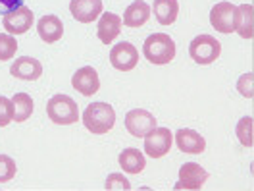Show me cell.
Here are the masks:
<instances>
[{
    "instance_id": "1",
    "label": "cell",
    "mask_w": 254,
    "mask_h": 191,
    "mask_svg": "<svg viewBox=\"0 0 254 191\" xmlns=\"http://www.w3.org/2000/svg\"><path fill=\"white\" fill-rule=\"evenodd\" d=\"M83 124L91 133L104 135L116 124V110L108 102H93L83 112Z\"/></svg>"
},
{
    "instance_id": "2",
    "label": "cell",
    "mask_w": 254,
    "mask_h": 191,
    "mask_svg": "<svg viewBox=\"0 0 254 191\" xmlns=\"http://www.w3.org/2000/svg\"><path fill=\"white\" fill-rule=\"evenodd\" d=\"M143 54L148 62L156 64V66L170 64L175 58L174 39L170 35H166V33H152L144 41Z\"/></svg>"
},
{
    "instance_id": "3",
    "label": "cell",
    "mask_w": 254,
    "mask_h": 191,
    "mask_svg": "<svg viewBox=\"0 0 254 191\" xmlns=\"http://www.w3.org/2000/svg\"><path fill=\"white\" fill-rule=\"evenodd\" d=\"M48 118L58 126H69L77 124L79 120V108L77 102L67 95H54L47 104Z\"/></svg>"
},
{
    "instance_id": "4",
    "label": "cell",
    "mask_w": 254,
    "mask_h": 191,
    "mask_svg": "<svg viewBox=\"0 0 254 191\" xmlns=\"http://www.w3.org/2000/svg\"><path fill=\"white\" fill-rule=\"evenodd\" d=\"M220 52H222V45L212 35H198V37H194L190 41L189 45V56L196 64L216 62Z\"/></svg>"
},
{
    "instance_id": "5",
    "label": "cell",
    "mask_w": 254,
    "mask_h": 191,
    "mask_svg": "<svg viewBox=\"0 0 254 191\" xmlns=\"http://www.w3.org/2000/svg\"><path fill=\"white\" fill-rule=\"evenodd\" d=\"M210 23L216 31L233 33L239 23V8L231 2H218L210 10Z\"/></svg>"
},
{
    "instance_id": "6",
    "label": "cell",
    "mask_w": 254,
    "mask_h": 191,
    "mask_svg": "<svg viewBox=\"0 0 254 191\" xmlns=\"http://www.w3.org/2000/svg\"><path fill=\"white\" fill-rule=\"evenodd\" d=\"M174 145V133L170 127H154L144 135V153L152 159H162Z\"/></svg>"
},
{
    "instance_id": "7",
    "label": "cell",
    "mask_w": 254,
    "mask_h": 191,
    "mask_svg": "<svg viewBox=\"0 0 254 191\" xmlns=\"http://www.w3.org/2000/svg\"><path fill=\"white\" fill-rule=\"evenodd\" d=\"M33 19H35L33 12L27 6L21 4V6H17V8L4 14L2 25H4V29L10 33V35H23V33H27L31 29Z\"/></svg>"
},
{
    "instance_id": "8",
    "label": "cell",
    "mask_w": 254,
    "mask_h": 191,
    "mask_svg": "<svg viewBox=\"0 0 254 191\" xmlns=\"http://www.w3.org/2000/svg\"><path fill=\"white\" fill-rule=\"evenodd\" d=\"M156 127V118L144 108H133L126 114V129L133 137H144Z\"/></svg>"
},
{
    "instance_id": "9",
    "label": "cell",
    "mask_w": 254,
    "mask_h": 191,
    "mask_svg": "<svg viewBox=\"0 0 254 191\" xmlns=\"http://www.w3.org/2000/svg\"><path fill=\"white\" fill-rule=\"evenodd\" d=\"M208 180V172L196 162H187L179 170V182L175 190H202Z\"/></svg>"
},
{
    "instance_id": "10",
    "label": "cell",
    "mask_w": 254,
    "mask_h": 191,
    "mask_svg": "<svg viewBox=\"0 0 254 191\" xmlns=\"http://www.w3.org/2000/svg\"><path fill=\"white\" fill-rule=\"evenodd\" d=\"M110 62L120 72H131L139 62V50L127 41L118 43L110 50Z\"/></svg>"
},
{
    "instance_id": "11",
    "label": "cell",
    "mask_w": 254,
    "mask_h": 191,
    "mask_svg": "<svg viewBox=\"0 0 254 191\" xmlns=\"http://www.w3.org/2000/svg\"><path fill=\"white\" fill-rule=\"evenodd\" d=\"M71 85H73V89H75L77 93H81V95H85V96L95 95V93H98V89H100L98 72H96L93 66H83V68H79V70L73 74Z\"/></svg>"
},
{
    "instance_id": "12",
    "label": "cell",
    "mask_w": 254,
    "mask_h": 191,
    "mask_svg": "<svg viewBox=\"0 0 254 191\" xmlns=\"http://www.w3.org/2000/svg\"><path fill=\"white\" fill-rule=\"evenodd\" d=\"M175 143L179 147L181 153H187V155H200L204 153L206 149V139L194 131V129H189V127H181L177 129V133L174 135Z\"/></svg>"
},
{
    "instance_id": "13",
    "label": "cell",
    "mask_w": 254,
    "mask_h": 191,
    "mask_svg": "<svg viewBox=\"0 0 254 191\" xmlns=\"http://www.w3.org/2000/svg\"><path fill=\"white\" fill-rule=\"evenodd\" d=\"M69 12L81 23H93L102 14V0H71Z\"/></svg>"
},
{
    "instance_id": "14",
    "label": "cell",
    "mask_w": 254,
    "mask_h": 191,
    "mask_svg": "<svg viewBox=\"0 0 254 191\" xmlns=\"http://www.w3.org/2000/svg\"><path fill=\"white\" fill-rule=\"evenodd\" d=\"M10 74L17 78V80H25V81H35L43 76V66L37 58L31 56H21L17 58L16 62L12 64L10 68Z\"/></svg>"
},
{
    "instance_id": "15",
    "label": "cell",
    "mask_w": 254,
    "mask_h": 191,
    "mask_svg": "<svg viewBox=\"0 0 254 191\" xmlns=\"http://www.w3.org/2000/svg\"><path fill=\"white\" fill-rule=\"evenodd\" d=\"M122 16L114 14V12H104L100 19H98V27H96V33H98V39L104 43V45H110L112 41L120 35L122 31Z\"/></svg>"
},
{
    "instance_id": "16",
    "label": "cell",
    "mask_w": 254,
    "mask_h": 191,
    "mask_svg": "<svg viewBox=\"0 0 254 191\" xmlns=\"http://www.w3.org/2000/svg\"><path fill=\"white\" fill-rule=\"evenodd\" d=\"M37 31H39V37L45 41V43H56V41H60L64 35V23L62 19L58 16H52V14H48V16H43L39 19V23H37Z\"/></svg>"
},
{
    "instance_id": "17",
    "label": "cell",
    "mask_w": 254,
    "mask_h": 191,
    "mask_svg": "<svg viewBox=\"0 0 254 191\" xmlns=\"http://www.w3.org/2000/svg\"><path fill=\"white\" fill-rule=\"evenodd\" d=\"M148 17H150V6L144 0H135L133 4L127 6L122 21L127 27H141L148 21Z\"/></svg>"
},
{
    "instance_id": "18",
    "label": "cell",
    "mask_w": 254,
    "mask_h": 191,
    "mask_svg": "<svg viewBox=\"0 0 254 191\" xmlns=\"http://www.w3.org/2000/svg\"><path fill=\"white\" fill-rule=\"evenodd\" d=\"M120 166L127 174H141L144 166H146V160H144V155L139 149L129 147V149H124L120 153Z\"/></svg>"
},
{
    "instance_id": "19",
    "label": "cell",
    "mask_w": 254,
    "mask_h": 191,
    "mask_svg": "<svg viewBox=\"0 0 254 191\" xmlns=\"http://www.w3.org/2000/svg\"><path fill=\"white\" fill-rule=\"evenodd\" d=\"M152 12L162 25H172L177 14H179V2L177 0H154L152 4Z\"/></svg>"
},
{
    "instance_id": "20",
    "label": "cell",
    "mask_w": 254,
    "mask_h": 191,
    "mask_svg": "<svg viewBox=\"0 0 254 191\" xmlns=\"http://www.w3.org/2000/svg\"><path fill=\"white\" fill-rule=\"evenodd\" d=\"M12 104H14V120L16 122H25L29 120L33 114V98L29 93H16L12 96Z\"/></svg>"
},
{
    "instance_id": "21",
    "label": "cell",
    "mask_w": 254,
    "mask_h": 191,
    "mask_svg": "<svg viewBox=\"0 0 254 191\" xmlns=\"http://www.w3.org/2000/svg\"><path fill=\"white\" fill-rule=\"evenodd\" d=\"M239 8V23L235 31L243 37V39H253V14L254 8L253 4H241Z\"/></svg>"
},
{
    "instance_id": "22",
    "label": "cell",
    "mask_w": 254,
    "mask_h": 191,
    "mask_svg": "<svg viewBox=\"0 0 254 191\" xmlns=\"http://www.w3.org/2000/svg\"><path fill=\"white\" fill-rule=\"evenodd\" d=\"M253 116H245L239 120L237 127H235V133H237L239 141L245 147H253L254 145V126H253Z\"/></svg>"
},
{
    "instance_id": "23",
    "label": "cell",
    "mask_w": 254,
    "mask_h": 191,
    "mask_svg": "<svg viewBox=\"0 0 254 191\" xmlns=\"http://www.w3.org/2000/svg\"><path fill=\"white\" fill-rule=\"evenodd\" d=\"M17 50V41L14 39V35L10 33H0V60H10L14 58Z\"/></svg>"
},
{
    "instance_id": "24",
    "label": "cell",
    "mask_w": 254,
    "mask_h": 191,
    "mask_svg": "<svg viewBox=\"0 0 254 191\" xmlns=\"http://www.w3.org/2000/svg\"><path fill=\"white\" fill-rule=\"evenodd\" d=\"M17 172V166L14 159H10L8 155H0V184L10 182Z\"/></svg>"
},
{
    "instance_id": "25",
    "label": "cell",
    "mask_w": 254,
    "mask_h": 191,
    "mask_svg": "<svg viewBox=\"0 0 254 191\" xmlns=\"http://www.w3.org/2000/svg\"><path fill=\"white\" fill-rule=\"evenodd\" d=\"M14 120V104L12 98L0 95V127H6Z\"/></svg>"
},
{
    "instance_id": "26",
    "label": "cell",
    "mask_w": 254,
    "mask_h": 191,
    "mask_svg": "<svg viewBox=\"0 0 254 191\" xmlns=\"http://www.w3.org/2000/svg\"><path fill=\"white\" fill-rule=\"evenodd\" d=\"M254 76L249 72V74H245V76H241L237 81V89L239 93L243 96H247V98H253L254 96Z\"/></svg>"
},
{
    "instance_id": "27",
    "label": "cell",
    "mask_w": 254,
    "mask_h": 191,
    "mask_svg": "<svg viewBox=\"0 0 254 191\" xmlns=\"http://www.w3.org/2000/svg\"><path fill=\"white\" fill-rule=\"evenodd\" d=\"M108 191L112 190H131V184L127 182V178H124V174H110L108 180H106V186H104Z\"/></svg>"
},
{
    "instance_id": "28",
    "label": "cell",
    "mask_w": 254,
    "mask_h": 191,
    "mask_svg": "<svg viewBox=\"0 0 254 191\" xmlns=\"http://www.w3.org/2000/svg\"><path fill=\"white\" fill-rule=\"evenodd\" d=\"M17 6H21V0H0V8H4V10H14Z\"/></svg>"
}]
</instances>
